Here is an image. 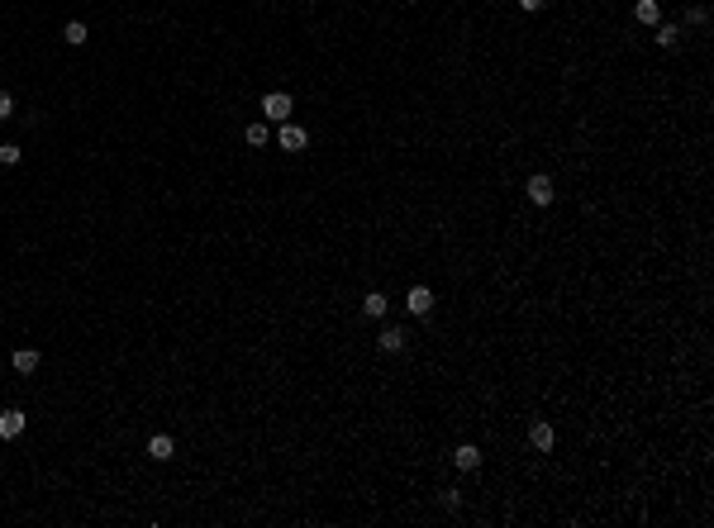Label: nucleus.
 <instances>
[{
    "mask_svg": "<svg viewBox=\"0 0 714 528\" xmlns=\"http://www.w3.org/2000/svg\"><path fill=\"white\" fill-rule=\"evenodd\" d=\"M276 143H281L286 153H300V148L310 143V133L300 129V124H291V119H286V124H281V133H276Z\"/></svg>",
    "mask_w": 714,
    "mask_h": 528,
    "instance_id": "4",
    "label": "nucleus"
},
{
    "mask_svg": "<svg viewBox=\"0 0 714 528\" xmlns=\"http://www.w3.org/2000/svg\"><path fill=\"white\" fill-rule=\"evenodd\" d=\"M634 20L638 24H662V5L657 0H634Z\"/></svg>",
    "mask_w": 714,
    "mask_h": 528,
    "instance_id": "9",
    "label": "nucleus"
},
{
    "mask_svg": "<svg viewBox=\"0 0 714 528\" xmlns=\"http://www.w3.org/2000/svg\"><path fill=\"white\" fill-rule=\"evenodd\" d=\"M243 138H248V148H262V143H267V124H248Z\"/></svg>",
    "mask_w": 714,
    "mask_h": 528,
    "instance_id": "15",
    "label": "nucleus"
},
{
    "mask_svg": "<svg viewBox=\"0 0 714 528\" xmlns=\"http://www.w3.org/2000/svg\"><path fill=\"white\" fill-rule=\"evenodd\" d=\"M553 195H557V190H553V176H543V172H538V176H529V200L538 205V210H543V205H553Z\"/></svg>",
    "mask_w": 714,
    "mask_h": 528,
    "instance_id": "5",
    "label": "nucleus"
},
{
    "mask_svg": "<svg viewBox=\"0 0 714 528\" xmlns=\"http://www.w3.org/2000/svg\"><path fill=\"white\" fill-rule=\"evenodd\" d=\"M62 38H67L72 48H81V43H86L91 33H86V24H81V20H67V24H62Z\"/></svg>",
    "mask_w": 714,
    "mask_h": 528,
    "instance_id": "13",
    "label": "nucleus"
},
{
    "mask_svg": "<svg viewBox=\"0 0 714 528\" xmlns=\"http://www.w3.org/2000/svg\"><path fill=\"white\" fill-rule=\"evenodd\" d=\"M10 114H15V96H10V91H0V119H10Z\"/></svg>",
    "mask_w": 714,
    "mask_h": 528,
    "instance_id": "17",
    "label": "nucleus"
},
{
    "mask_svg": "<svg viewBox=\"0 0 714 528\" xmlns=\"http://www.w3.org/2000/svg\"><path fill=\"white\" fill-rule=\"evenodd\" d=\"M452 467H457V472H476V467H481V448H476V443H457Z\"/></svg>",
    "mask_w": 714,
    "mask_h": 528,
    "instance_id": "6",
    "label": "nucleus"
},
{
    "mask_svg": "<svg viewBox=\"0 0 714 528\" xmlns=\"http://www.w3.org/2000/svg\"><path fill=\"white\" fill-rule=\"evenodd\" d=\"M386 310H391V305H386V291H367V295H362V315H367V319H381Z\"/></svg>",
    "mask_w": 714,
    "mask_h": 528,
    "instance_id": "10",
    "label": "nucleus"
},
{
    "mask_svg": "<svg viewBox=\"0 0 714 528\" xmlns=\"http://www.w3.org/2000/svg\"><path fill=\"white\" fill-rule=\"evenodd\" d=\"M15 371H20V376H34V371H38V347H20V352H15Z\"/></svg>",
    "mask_w": 714,
    "mask_h": 528,
    "instance_id": "12",
    "label": "nucleus"
},
{
    "mask_svg": "<svg viewBox=\"0 0 714 528\" xmlns=\"http://www.w3.org/2000/svg\"><path fill=\"white\" fill-rule=\"evenodd\" d=\"M405 343H410L405 329H381V352H405Z\"/></svg>",
    "mask_w": 714,
    "mask_h": 528,
    "instance_id": "11",
    "label": "nucleus"
},
{
    "mask_svg": "<svg viewBox=\"0 0 714 528\" xmlns=\"http://www.w3.org/2000/svg\"><path fill=\"white\" fill-rule=\"evenodd\" d=\"M148 457H153V462H172V457H177V443H172L167 433H153V438H148Z\"/></svg>",
    "mask_w": 714,
    "mask_h": 528,
    "instance_id": "8",
    "label": "nucleus"
},
{
    "mask_svg": "<svg viewBox=\"0 0 714 528\" xmlns=\"http://www.w3.org/2000/svg\"><path fill=\"white\" fill-rule=\"evenodd\" d=\"M24 409H0V438H20L24 433Z\"/></svg>",
    "mask_w": 714,
    "mask_h": 528,
    "instance_id": "7",
    "label": "nucleus"
},
{
    "mask_svg": "<svg viewBox=\"0 0 714 528\" xmlns=\"http://www.w3.org/2000/svg\"><path fill=\"white\" fill-rule=\"evenodd\" d=\"M553 443H557L553 423H548V419H533V423H529V448H538V452H553Z\"/></svg>",
    "mask_w": 714,
    "mask_h": 528,
    "instance_id": "3",
    "label": "nucleus"
},
{
    "mask_svg": "<svg viewBox=\"0 0 714 528\" xmlns=\"http://www.w3.org/2000/svg\"><path fill=\"white\" fill-rule=\"evenodd\" d=\"M20 158H24V153H20L15 143H5V148H0V167H20Z\"/></svg>",
    "mask_w": 714,
    "mask_h": 528,
    "instance_id": "16",
    "label": "nucleus"
},
{
    "mask_svg": "<svg viewBox=\"0 0 714 528\" xmlns=\"http://www.w3.org/2000/svg\"><path fill=\"white\" fill-rule=\"evenodd\" d=\"M543 5H548V0H519V10H529V15H538Z\"/></svg>",
    "mask_w": 714,
    "mask_h": 528,
    "instance_id": "18",
    "label": "nucleus"
},
{
    "mask_svg": "<svg viewBox=\"0 0 714 528\" xmlns=\"http://www.w3.org/2000/svg\"><path fill=\"white\" fill-rule=\"evenodd\" d=\"M681 43V24H657V48H676Z\"/></svg>",
    "mask_w": 714,
    "mask_h": 528,
    "instance_id": "14",
    "label": "nucleus"
},
{
    "mask_svg": "<svg viewBox=\"0 0 714 528\" xmlns=\"http://www.w3.org/2000/svg\"><path fill=\"white\" fill-rule=\"evenodd\" d=\"M405 310H410L415 319L433 315V291H429V286H410V291H405Z\"/></svg>",
    "mask_w": 714,
    "mask_h": 528,
    "instance_id": "2",
    "label": "nucleus"
},
{
    "mask_svg": "<svg viewBox=\"0 0 714 528\" xmlns=\"http://www.w3.org/2000/svg\"><path fill=\"white\" fill-rule=\"evenodd\" d=\"M291 110H295V100L286 96V91H272V96H262V114L272 119V124H286V119H291Z\"/></svg>",
    "mask_w": 714,
    "mask_h": 528,
    "instance_id": "1",
    "label": "nucleus"
}]
</instances>
